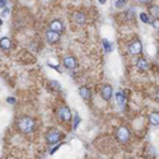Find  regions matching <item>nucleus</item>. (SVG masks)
<instances>
[{
  "label": "nucleus",
  "instance_id": "obj_22",
  "mask_svg": "<svg viewBox=\"0 0 159 159\" xmlns=\"http://www.w3.org/2000/svg\"><path fill=\"white\" fill-rule=\"evenodd\" d=\"M0 25H2V19H0Z\"/></svg>",
  "mask_w": 159,
  "mask_h": 159
},
{
  "label": "nucleus",
  "instance_id": "obj_21",
  "mask_svg": "<svg viewBox=\"0 0 159 159\" xmlns=\"http://www.w3.org/2000/svg\"><path fill=\"white\" fill-rule=\"evenodd\" d=\"M7 5V2L5 0H0V8H4Z\"/></svg>",
  "mask_w": 159,
  "mask_h": 159
},
{
  "label": "nucleus",
  "instance_id": "obj_18",
  "mask_svg": "<svg viewBox=\"0 0 159 159\" xmlns=\"http://www.w3.org/2000/svg\"><path fill=\"white\" fill-rule=\"evenodd\" d=\"M140 18H141V20H143L144 23H149V22H150V19H149V17H148L147 13H141V14H140Z\"/></svg>",
  "mask_w": 159,
  "mask_h": 159
},
{
  "label": "nucleus",
  "instance_id": "obj_19",
  "mask_svg": "<svg viewBox=\"0 0 159 159\" xmlns=\"http://www.w3.org/2000/svg\"><path fill=\"white\" fill-rule=\"evenodd\" d=\"M153 99L159 102V88H155L154 92H153Z\"/></svg>",
  "mask_w": 159,
  "mask_h": 159
},
{
  "label": "nucleus",
  "instance_id": "obj_23",
  "mask_svg": "<svg viewBox=\"0 0 159 159\" xmlns=\"http://www.w3.org/2000/svg\"><path fill=\"white\" fill-rule=\"evenodd\" d=\"M158 33H159V28H158Z\"/></svg>",
  "mask_w": 159,
  "mask_h": 159
},
{
  "label": "nucleus",
  "instance_id": "obj_2",
  "mask_svg": "<svg viewBox=\"0 0 159 159\" xmlns=\"http://www.w3.org/2000/svg\"><path fill=\"white\" fill-rule=\"evenodd\" d=\"M130 136H131V134L126 126H118L115 130V138L120 144H126L130 140Z\"/></svg>",
  "mask_w": 159,
  "mask_h": 159
},
{
  "label": "nucleus",
  "instance_id": "obj_17",
  "mask_svg": "<svg viewBox=\"0 0 159 159\" xmlns=\"http://www.w3.org/2000/svg\"><path fill=\"white\" fill-rule=\"evenodd\" d=\"M50 85L54 88V89H56V90H60V89H61V85H60L57 82H55V80H51V82H50Z\"/></svg>",
  "mask_w": 159,
  "mask_h": 159
},
{
  "label": "nucleus",
  "instance_id": "obj_9",
  "mask_svg": "<svg viewBox=\"0 0 159 159\" xmlns=\"http://www.w3.org/2000/svg\"><path fill=\"white\" fill-rule=\"evenodd\" d=\"M46 39H47L48 43H56V42H59V39H60V34L54 32V31H51V30H48L46 32Z\"/></svg>",
  "mask_w": 159,
  "mask_h": 159
},
{
  "label": "nucleus",
  "instance_id": "obj_7",
  "mask_svg": "<svg viewBox=\"0 0 159 159\" xmlns=\"http://www.w3.org/2000/svg\"><path fill=\"white\" fill-rule=\"evenodd\" d=\"M62 64L66 69H75L78 68V61L74 56H65L62 59Z\"/></svg>",
  "mask_w": 159,
  "mask_h": 159
},
{
  "label": "nucleus",
  "instance_id": "obj_3",
  "mask_svg": "<svg viewBox=\"0 0 159 159\" xmlns=\"http://www.w3.org/2000/svg\"><path fill=\"white\" fill-rule=\"evenodd\" d=\"M45 138H46V141H47L48 145H54V144L59 143V141L64 138V135H62L61 131H59V130H56V129H50V130L46 132Z\"/></svg>",
  "mask_w": 159,
  "mask_h": 159
},
{
  "label": "nucleus",
  "instance_id": "obj_12",
  "mask_svg": "<svg viewBox=\"0 0 159 159\" xmlns=\"http://www.w3.org/2000/svg\"><path fill=\"white\" fill-rule=\"evenodd\" d=\"M79 94L82 96L83 99L89 101L90 97H92V92H90V89L87 88V87H80V88H79Z\"/></svg>",
  "mask_w": 159,
  "mask_h": 159
},
{
  "label": "nucleus",
  "instance_id": "obj_4",
  "mask_svg": "<svg viewBox=\"0 0 159 159\" xmlns=\"http://www.w3.org/2000/svg\"><path fill=\"white\" fill-rule=\"evenodd\" d=\"M56 115H57V118L61 122H69L71 120V117H73L71 111L69 110V107H66V106H60V107L57 108Z\"/></svg>",
  "mask_w": 159,
  "mask_h": 159
},
{
  "label": "nucleus",
  "instance_id": "obj_15",
  "mask_svg": "<svg viewBox=\"0 0 159 159\" xmlns=\"http://www.w3.org/2000/svg\"><path fill=\"white\" fill-rule=\"evenodd\" d=\"M0 47H2L3 50H9L11 47V41L10 38L8 37H3L2 39H0Z\"/></svg>",
  "mask_w": 159,
  "mask_h": 159
},
{
  "label": "nucleus",
  "instance_id": "obj_20",
  "mask_svg": "<svg viewBox=\"0 0 159 159\" xmlns=\"http://www.w3.org/2000/svg\"><path fill=\"white\" fill-rule=\"evenodd\" d=\"M125 4H126L125 0H122V2H121V0H118V2H116V7H117V8H122Z\"/></svg>",
  "mask_w": 159,
  "mask_h": 159
},
{
  "label": "nucleus",
  "instance_id": "obj_1",
  "mask_svg": "<svg viewBox=\"0 0 159 159\" xmlns=\"http://www.w3.org/2000/svg\"><path fill=\"white\" fill-rule=\"evenodd\" d=\"M18 129L20 132H23V134H32V132L36 130V122L32 117L30 116H23L20 117L18 122Z\"/></svg>",
  "mask_w": 159,
  "mask_h": 159
},
{
  "label": "nucleus",
  "instance_id": "obj_13",
  "mask_svg": "<svg viewBox=\"0 0 159 159\" xmlns=\"http://www.w3.org/2000/svg\"><path fill=\"white\" fill-rule=\"evenodd\" d=\"M116 101H117V103H118V106H125L126 104V94L124 93V92H117L116 93Z\"/></svg>",
  "mask_w": 159,
  "mask_h": 159
},
{
  "label": "nucleus",
  "instance_id": "obj_6",
  "mask_svg": "<svg viewBox=\"0 0 159 159\" xmlns=\"http://www.w3.org/2000/svg\"><path fill=\"white\" fill-rule=\"evenodd\" d=\"M112 94H113V89L110 84H104L101 89V97L104 99V101H110L112 98Z\"/></svg>",
  "mask_w": 159,
  "mask_h": 159
},
{
  "label": "nucleus",
  "instance_id": "obj_10",
  "mask_svg": "<svg viewBox=\"0 0 159 159\" xmlns=\"http://www.w3.org/2000/svg\"><path fill=\"white\" fill-rule=\"evenodd\" d=\"M73 20L76 23V24H84L85 20H87V17L83 11H76L74 13V16H73Z\"/></svg>",
  "mask_w": 159,
  "mask_h": 159
},
{
  "label": "nucleus",
  "instance_id": "obj_5",
  "mask_svg": "<svg viewBox=\"0 0 159 159\" xmlns=\"http://www.w3.org/2000/svg\"><path fill=\"white\" fill-rule=\"evenodd\" d=\"M127 50L131 55H140L141 51H143V46H141V42L139 41L138 38L132 39V41L127 45Z\"/></svg>",
  "mask_w": 159,
  "mask_h": 159
},
{
  "label": "nucleus",
  "instance_id": "obj_14",
  "mask_svg": "<svg viewBox=\"0 0 159 159\" xmlns=\"http://www.w3.org/2000/svg\"><path fill=\"white\" fill-rule=\"evenodd\" d=\"M149 122L154 126H159V112H152L149 113Z\"/></svg>",
  "mask_w": 159,
  "mask_h": 159
},
{
  "label": "nucleus",
  "instance_id": "obj_11",
  "mask_svg": "<svg viewBox=\"0 0 159 159\" xmlns=\"http://www.w3.org/2000/svg\"><path fill=\"white\" fill-rule=\"evenodd\" d=\"M136 65H138V68L141 70V71H148L149 69H150V65H149V62L145 60L144 57H140V59H138V61H136Z\"/></svg>",
  "mask_w": 159,
  "mask_h": 159
},
{
  "label": "nucleus",
  "instance_id": "obj_16",
  "mask_svg": "<svg viewBox=\"0 0 159 159\" xmlns=\"http://www.w3.org/2000/svg\"><path fill=\"white\" fill-rule=\"evenodd\" d=\"M149 14H150V17L159 19V5H150L149 7Z\"/></svg>",
  "mask_w": 159,
  "mask_h": 159
},
{
  "label": "nucleus",
  "instance_id": "obj_8",
  "mask_svg": "<svg viewBox=\"0 0 159 159\" xmlns=\"http://www.w3.org/2000/svg\"><path fill=\"white\" fill-rule=\"evenodd\" d=\"M50 30L60 34V33L64 31V24H62V22H61V20L55 19V20H52V22L50 23Z\"/></svg>",
  "mask_w": 159,
  "mask_h": 159
}]
</instances>
